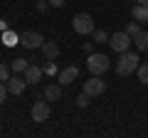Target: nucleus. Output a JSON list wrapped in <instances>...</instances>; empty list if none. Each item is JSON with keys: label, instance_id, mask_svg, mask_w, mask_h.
<instances>
[{"label": "nucleus", "instance_id": "obj_25", "mask_svg": "<svg viewBox=\"0 0 148 138\" xmlns=\"http://www.w3.org/2000/svg\"><path fill=\"white\" fill-rule=\"evenodd\" d=\"M84 52H86V54L94 52V42H84Z\"/></svg>", "mask_w": 148, "mask_h": 138}, {"label": "nucleus", "instance_id": "obj_28", "mask_svg": "<svg viewBox=\"0 0 148 138\" xmlns=\"http://www.w3.org/2000/svg\"><path fill=\"white\" fill-rule=\"evenodd\" d=\"M138 5H143V8H148V0H138Z\"/></svg>", "mask_w": 148, "mask_h": 138}, {"label": "nucleus", "instance_id": "obj_3", "mask_svg": "<svg viewBox=\"0 0 148 138\" xmlns=\"http://www.w3.org/2000/svg\"><path fill=\"white\" fill-rule=\"evenodd\" d=\"M72 27L74 32H79V35H94V17L89 15V12H77L72 20Z\"/></svg>", "mask_w": 148, "mask_h": 138}, {"label": "nucleus", "instance_id": "obj_8", "mask_svg": "<svg viewBox=\"0 0 148 138\" xmlns=\"http://www.w3.org/2000/svg\"><path fill=\"white\" fill-rule=\"evenodd\" d=\"M77 77H79V69L77 67H67V69H62V72L57 74V81L67 86V84H72V81H77Z\"/></svg>", "mask_w": 148, "mask_h": 138}, {"label": "nucleus", "instance_id": "obj_24", "mask_svg": "<svg viewBox=\"0 0 148 138\" xmlns=\"http://www.w3.org/2000/svg\"><path fill=\"white\" fill-rule=\"evenodd\" d=\"M49 8H64V0H47Z\"/></svg>", "mask_w": 148, "mask_h": 138}, {"label": "nucleus", "instance_id": "obj_2", "mask_svg": "<svg viewBox=\"0 0 148 138\" xmlns=\"http://www.w3.org/2000/svg\"><path fill=\"white\" fill-rule=\"evenodd\" d=\"M109 67H111V62H109V57H106V54H96V52H91L89 59H86V69H89L91 74H96V77L106 74V72H109Z\"/></svg>", "mask_w": 148, "mask_h": 138}, {"label": "nucleus", "instance_id": "obj_7", "mask_svg": "<svg viewBox=\"0 0 148 138\" xmlns=\"http://www.w3.org/2000/svg\"><path fill=\"white\" fill-rule=\"evenodd\" d=\"M20 44H25L27 49H42L45 37L40 32H25V35H20Z\"/></svg>", "mask_w": 148, "mask_h": 138}, {"label": "nucleus", "instance_id": "obj_21", "mask_svg": "<svg viewBox=\"0 0 148 138\" xmlns=\"http://www.w3.org/2000/svg\"><path fill=\"white\" fill-rule=\"evenodd\" d=\"M12 74V67H8V64H0V81H8Z\"/></svg>", "mask_w": 148, "mask_h": 138}, {"label": "nucleus", "instance_id": "obj_20", "mask_svg": "<svg viewBox=\"0 0 148 138\" xmlns=\"http://www.w3.org/2000/svg\"><path fill=\"white\" fill-rule=\"evenodd\" d=\"M89 104H91V96L82 91V94L77 96V106H79V109H86V106H89Z\"/></svg>", "mask_w": 148, "mask_h": 138}, {"label": "nucleus", "instance_id": "obj_13", "mask_svg": "<svg viewBox=\"0 0 148 138\" xmlns=\"http://www.w3.org/2000/svg\"><path fill=\"white\" fill-rule=\"evenodd\" d=\"M42 54L47 59H57L59 57V47L54 42H47V40H45V44H42Z\"/></svg>", "mask_w": 148, "mask_h": 138}, {"label": "nucleus", "instance_id": "obj_6", "mask_svg": "<svg viewBox=\"0 0 148 138\" xmlns=\"http://www.w3.org/2000/svg\"><path fill=\"white\" fill-rule=\"evenodd\" d=\"M104 91H106V81L101 79V77L91 74V79L84 81V94H89V96H99V94H104Z\"/></svg>", "mask_w": 148, "mask_h": 138}, {"label": "nucleus", "instance_id": "obj_22", "mask_svg": "<svg viewBox=\"0 0 148 138\" xmlns=\"http://www.w3.org/2000/svg\"><path fill=\"white\" fill-rule=\"evenodd\" d=\"M10 94V91H8V84H3V81H0V104H5V96Z\"/></svg>", "mask_w": 148, "mask_h": 138}, {"label": "nucleus", "instance_id": "obj_14", "mask_svg": "<svg viewBox=\"0 0 148 138\" xmlns=\"http://www.w3.org/2000/svg\"><path fill=\"white\" fill-rule=\"evenodd\" d=\"M133 44H136L138 52H146V49H148V32H143V30H141L136 37H133Z\"/></svg>", "mask_w": 148, "mask_h": 138}, {"label": "nucleus", "instance_id": "obj_19", "mask_svg": "<svg viewBox=\"0 0 148 138\" xmlns=\"http://www.w3.org/2000/svg\"><path fill=\"white\" fill-rule=\"evenodd\" d=\"M109 40H111V35H109V32H104V30H94V42L104 44V42H109Z\"/></svg>", "mask_w": 148, "mask_h": 138}, {"label": "nucleus", "instance_id": "obj_12", "mask_svg": "<svg viewBox=\"0 0 148 138\" xmlns=\"http://www.w3.org/2000/svg\"><path fill=\"white\" fill-rule=\"evenodd\" d=\"M3 44L5 47H15V44H20V35H17L15 30H3Z\"/></svg>", "mask_w": 148, "mask_h": 138}, {"label": "nucleus", "instance_id": "obj_29", "mask_svg": "<svg viewBox=\"0 0 148 138\" xmlns=\"http://www.w3.org/2000/svg\"><path fill=\"white\" fill-rule=\"evenodd\" d=\"M146 54H148V49H146Z\"/></svg>", "mask_w": 148, "mask_h": 138}, {"label": "nucleus", "instance_id": "obj_26", "mask_svg": "<svg viewBox=\"0 0 148 138\" xmlns=\"http://www.w3.org/2000/svg\"><path fill=\"white\" fill-rule=\"evenodd\" d=\"M47 8H49V3H37V10L40 12H47Z\"/></svg>", "mask_w": 148, "mask_h": 138}, {"label": "nucleus", "instance_id": "obj_27", "mask_svg": "<svg viewBox=\"0 0 148 138\" xmlns=\"http://www.w3.org/2000/svg\"><path fill=\"white\" fill-rule=\"evenodd\" d=\"M0 30H8V20H0Z\"/></svg>", "mask_w": 148, "mask_h": 138}, {"label": "nucleus", "instance_id": "obj_4", "mask_svg": "<svg viewBox=\"0 0 148 138\" xmlns=\"http://www.w3.org/2000/svg\"><path fill=\"white\" fill-rule=\"evenodd\" d=\"M109 44H111V49H114V52H128V47H131L133 44V37L131 35H126V32H114V35H111V40H109Z\"/></svg>", "mask_w": 148, "mask_h": 138}, {"label": "nucleus", "instance_id": "obj_1", "mask_svg": "<svg viewBox=\"0 0 148 138\" xmlns=\"http://www.w3.org/2000/svg\"><path fill=\"white\" fill-rule=\"evenodd\" d=\"M138 64H141V59H138L136 52H121L119 54V62H116V74L119 77H128V74H133L138 69Z\"/></svg>", "mask_w": 148, "mask_h": 138}, {"label": "nucleus", "instance_id": "obj_5", "mask_svg": "<svg viewBox=\"0 0 148 138\" xmlns=\"http://www.w3.org/2000/svg\"><path fill=\"white\" fill-rule=\"evenodd\" d=\"M49 113H52V109H49V101L47 99H40L32 104V121L37 123H45L49 118Z\"/></svg>", "mask_w": 148, "mask_h": 138}, {"label": "nucleus", "instance_id": "obj_15", "mask_svg": "<svg viewBox=\"0 0 148 138\" xmlns=\"http://www.w3.org/2000/svg\"><path fill=\"white\" fill-rule=\"evenodd\" d=\"M131 15H133V20H138V22H148V8L136 5V8L131 10Z\"/></svg>", "mask_w": 148, "mask_h": 138}, {"label": "nucleus", "instance_id": "obj_10", "mask_svg": "<svg viewBox=\"0 0 148 138\" xmlns=\"http://www.w3.org/2000/svg\"><path fill=\"white\" fill-rule=\"evenodd\" d=\"M5 84H8V91H10V94H22L27 81H25V77H10Z\"/></svg>", "mask_w": 148, "mask_h": 138}, {"label": "nucleus", "instance_id": "obj_11", "mask_svg": "<svg viewBox=\"0 0 148 138\" xmlns=\"http://www.w3.org/2000/svg\"><path fill=\"white\" fill-rule=\"evenodd\" d=\"M45 99L47 101H59L62 99V84H47L45 86Z\"/></svg>", "mask_w": 148, "mask_h": 138}, {"label": "nucleus", "instance_id": "obj_17", "mask_svg": "<svg viewBox=\"0 0 148 138\" xmlns=\"http://www.w3.org/2000/svg\"><path fill=\"white\" fill-rule=\"evenodd\" d=\"M136 74H138V81H143V84H148V62L138 64V69H136Z\"/></svg>", "mask_w": 148, "mask_h": 138}, {"label": "nucleus", "instance_id": "obj_23", "mask_svg": "<svg viewBox=\"0 0 148 138\" xmlns=\"http://www.w3.org/2000/svg\"><path fill=\"white\" fill-rule=\"evenodd\" d=\"M45 72H47V74H57V67H54V62H52V59L47 62V67H45Z\"/></svg>", "mask_w": 148, "mask_h": 138}, {"label": "nucleus", "instance_id": "obj_16", "mask_svg": "<svg viewBox=\"0 0 148 138\" xmlns=\"http://www.w3.org/2000/svg\"><path fill=\"white\" fill-rule=\"evenodd\" d=\"M10 67H12V72H17V74H25V69L27 67H30V59H12V64H10Z\"/></svg>", "mask_w": 148, "mask_h": 138}, {"label": "nucleus", "instance_id": "obj_18", "mask_svg": "<svg viewBox=\"0 0 148 138\" xmlns=\"http://www.w3.org/2000/svg\"><path fill=\"white\" fill-rule=\"evenodd\" d=\"M123 32H126V35H131V37H136L138 32H141V22H138V20L128 22V25H126V30H123Z\"/></svg>", "mask_w": 148, "mask_h": 138}, {"label": "nucleus", "instance_id": "obj_9", "mask_svg": "<svg viewBox=\"0 0 148 138\" xmlns=\"http://www.w3.org/2000/svg\"><path fill=\"white\" fill-rule=\"evenodd\" d=\"M42 72H45L42 67H37V64H30V67L25 69V81H27V84H37V81L42 79Z\"/></svg>", "mask_w": 148, "mask_h": 138}]
</instances>
